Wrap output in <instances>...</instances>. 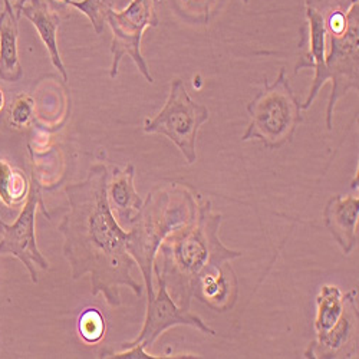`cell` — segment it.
I'll list each match as a JSON object with an SVG mask.
<instances>
[{
  "label": "cell",
  "mask_w": 359,
  "mask_h": 359,
  "mask_svg": "<svg viewBox=\"0 0 359 359\" xmlns=\"http://www.w3.org/2000/svg\"><path fill=\"white\" fill-rule=\"evenodd\" d=\"M109 172L104 164L93 165L81 183L68 184L65 194L69 212L57 230L64 236V256L74 280L89 275L93 296L104 294L109 306H121L123 286L138 297L142 285L133 278L137 264L128 252V231L112 215L107 184Z\"/></svg>",
  "instance_id": "obj_1"
},
{
  "label": "cell",
  "mask_w": 359,
  "mask_h": 359,
  "mask_svg": "<svg viewBox=\"0 0 359 359\" xmlns=\"http://www.w3.org/2000/svg\"><path fill=\"white\" fill-rule=\"evenodd\" d=\"M222 222L223 216L213 212L212 201H203L194 217L170 233L157 249L154 278L164 280L174 302L186 311L191 309L194 287L205 272L243 255L220 242Z\"/></svg>",
  "instance_id": "obj_2"
},
{
  "label": "cell",
  "mask_w": 359,
  "mask_h": 359,
  "mask_svg": "<svg viewBox=\"0 0 359 359\" xmlns=\"http://www.w3.org/2000/svg\"><path fill=\"white\" fill-rule=\"evenodd\" d=\"M197 198L200 197L184 184L157 186L148 193L128 231V252L141 269L148 297L156 294L153 266L157 249L170 233L194 217Z\"/></svg>",
  "instance_id": "obj_3"
},
{
  "label": "cell",
  "mask_w": 359,
  "mask_h": 359,
  "mask_svg": "<svg viewBox=\"0 0 359 359\" xmlns=\"http://www.w3.org/2000/svg\"><path fill=\"white\" fill-rule=\"evenodd\" d=\"M302 111L285 68L273 83L264 76L263 89L248 104L250 124L242 141H259L267 149H280L293 141L296 128L304 121Z\"/></svg>",
  "instance_id": "obj_4"
},
{
  "label": "cell",
  "mask_w": 359,
  "mask_h": 359,
  "mask_svg": "<svg viewBox=\"0 0 359 359\" xmlns=\"http://www.w3.org/2000/svg\"><path fill=\"white\" fill-rule=\"evenodd\" d=\"M210 112L203 104L196 102L189 95L184 81L174 79L164 108L154 116L144 121L147 134L165 135L183 154L187 164L197 161V135Z\"/></svg>",
  "instance_id": "obj_5"
},
{
  "label": "cell",
  "mask_w": 359,
  "mask_h": 359,
  "mask_svg": "<svg viewBox=\"0 0 359 359\" xmlns=\"http://www.w3.org/2000/svg\"><path fill=\"white\" fill-rule=\"evenodd\" d=\"M359 6L355 5L348 12L344 31L326 34L325 64L332 93L326 107V128L332 131L334 114L338 102L349 91H359Z\"/></svg>",
  "instance_id": "obj_6"
},
{
  "label": "cell",
  "mask_w": 359,
  "mask_h": 359,
  "mask_svg": "<svg viewBox=\"0 0 359 359\" xmlns=\"http://www.w3.org/2000/svg\"><path fill=\"white\" fill-rule=\"evenodd\" d=\"M105 22L112 31L109 76L115 79L123 57L130 56L145 81L153 83L154 78L141 53V41L145 29L157 27L160 23L156 12V0H131V4L121 12L111 9L107 13Z\"/></svg>",
  "instance_id": "obj_7"
},
{
  "label": "cell",
  "mask_w": 359,
  "mask_h": 359,
  "mask_svg": "<svg viewBox=\"0 0 359 359\" xmlns=\"http://www.w3.org/2000/svg\"><path fill=\"white\" fill-rule=\"evenodd\" d=\"M42 208L43 215L50 219L42 200L39 184L32 178L26 203L16 222L12 224L0 219V256H12L19 259L27 269L29 276L34 283L39 282L36 266L43 271L49 269V262L41 253L36 243V212Z\"/></svg>",
  "instance_id": "obj_8"
},
{
  "label": "cell",
  "mask_w": 359,
  "mask_h": 359,
  "mask_svg": "<svg viewBox=\"0 0 359 359\" xmlns=\"http://www.w3.org/2000/svg\"><path fill=\"white\" fill-rule=\"evenodd\" d=\"M156 280H157L158 292L153 297H148L145 320L140 335L135 339L123 344L121 348H128L140 344L147 351L149 348H153L156 341L165 331L175 326H191L198 329L200 332L205 335H212V337L217 335L215 329L208 326L200 316L193 315L190 311L180 308L174 302V299L168 293L163 279L156 278Z\"/></svg>",
  "instance_id": "obj_9"
},
{
  "label": "cell",
  "mask_w": 359,
  "mask_h": 359,
  "mask_svg": "<svg viewBox=\"0 0 359 359\" xmlns=\"http://www.w3.org/2000/svg\"><path fill=\"white\" fill-rule=\"evenodd\" d=\"M306 23L299 29V61L294 65V75L304 69H313V82L309 95L302 104V109H309L320 89L329 82L325 56H326V27L323 18L312 8H305Z\"/></svg>",
  "instance_id": "obj_10"
},
{
  "label": "cell",
  "mask_w": 359,
  "mask_h": 359,
  "mask_svg": "<svg viewBox=\"0 0 359 359\" xmlns=\"http://www.w3.org/2000/svg\"><path fill=\"white\" fill-rule=\"evenodd\" d=\"M358 290L345 294V308L339 320L316 341L309 344L305 358L334 359L358 355Z\"/></svg>",
  "instance_id": "obj_11"
},
{
  "label": "cell",
  "mask_w": 359,
  "mask_h": 359,
  "mask_svg": "<svg viewBox=\"0 0 359 359\" xmlns=\"http://www.w3.org/2000/svg\"><path fill=\"white\" fill-rule=\"evenodd\" d=\"M13 9L19 18H26L36 27L43 45L48 49L52 65L67 82L68 74L57 48V29L62 23V18L57 13L55 0H26L22 5H13Z\"/></svg>",
  "instance_id": "obj_12"
},
{
  "label": "cell",
  "mask_w": 359,
  "mask_h": 359,
  "mask_svg": "<svg viewBox=\"0 0 359 359\" xmlns=\"http://www.w3.org/2000/svg\"><path fill=\"white\" fill-rule=\"evenodd\" d=\"M359 197L337 194L327 200L323 210L326 230L331 233L344 255H349L358 241Z\"/></svg>",
  "instance_id": "obj_13"
},
{
  "label": "cell",
  "mask_w": 359,
  "mask_h": 359,
  "mask_svg": "<svg viewBox=\"0 0 359 359\" xmlns=\"http://www.w3.org/2000/svg\"><path fill=\"white\" fill-rule=\"evenodd\" d=\"M194 299L216 312H226L233 308L237 299V278L230 260L210 269L198 279Z\"/></svg>",
  "instance_id": "obj_14"
},
{
  "label": "cell",
  "mask_w": 359,
  "mask_h": 359,
  "mask_svg": "<svg viewBox=\"0 0 359 359\" xmlns=\"http://www.w3.org/2000/svg\"><path fill=\"white\" fill-rule=\"evenodd\" d=\"M134 177L135 167L130 163L124 170L115 167L112 171V178H108L107 184V197L112 215L116 216L118 223L130 227L137 220V216L144 204L135 190Z\"/></svg>",
  "instance_id": "obj_15"
},
{
  "label": "cell",
  "mask_w": 359,
  "mask_h": 359,
  "mask_svg": "<svg viewBox=\"0 0 359 359\" xmlns=\"http://www.w3.org/2000/svg\"><path fill=\"white\" fill-rule=\"evenodd\" d=\"M19 19L12 0H4L0 12V79L6 82H19L23 78L18 50Z\"/></svg>",
  "instance_id": "obj_16"
},
{
  "label": "cell",
  "mask_w": 359,
  "mask_h": 359,
  "mask_svg": "<svg viewBox=\"0 0 359 359\" xmlns=\"http://www.w3.org/2000/svg\"><path fill=\"white\" fill-rule=\"evenodd\" d=\"M345 308V294L339 287L332 285H323L316 297V316L315 332L316 337L327 332L342 316Z\"/></svg>",
  "instance_id": "obj_17"
},
{
  "label": "cell",
  "mask_w": 359,
  "mask_h": 359,
  "mask_svg": "<svg viewBox=\"0 0 359 359\" xmlns=\"http://www.w3.org/2000/svg\"><path fill=\"white\" fill-rule=\"evenodd\" d=\"M29 184L25 174L15 170L8 161L0 160V201L8 207L18 205L26 198Z\"/></svg>",
  "instance_id": "obj_18"
},
{
  "label": "cell",
  "mask_w": 359,
  "mask_h": 359,
  "mask_svg": "<svg viewBox=\"0 0 359 359\" xmlns=\"http://www.w3.org/2000/svg\"><path fill=\"white\" fill-rule=\"evenodd\" d=\"M116 0H67L64 5L72 6L82 12L93 23L97 35L104 32L107 13L115 8Z\"/></svg>",
  "instance_id": "obj_19"
},
{
  "label": "cell",
  "mask_w": 359,
  "mask_h": 359,
  "mask_svg": "<svg viewBox=\"0 0 359 359\" xmlns=\"http://www.w3.org/2000/svg\"><path fill=\"white\" fill-rule=\"evenodd\" d=\"M78 331L86 344L100 342L107 331V323L102 313L95 308L83 311L78 319Z\"/></svg>",
  "instance_id": "obj_20"
},
{
  "label": "cell",
  "mask_w": 359,
  "mask_h": 359,
  "mask_svg": "<svg viewBox=\"0 0 359 359\" xmlns=\"http://www.w3.org/2000/svg\"><path fill=\"white\" fill-rule=\"evenodd\" d=\"M355 5L358 0H305V8L315 9L323 20L337 13L346 15Z\"/></svg>",
  "instance_id": "obj_21"
},
{
  "label": "cell",
  "mask_w": 359,
  "mask_h": 359,
  "mask_svg": "<svg viewBox=\"0 0 359 359\" xmlns=\"http://www.w3.org/2000/svg\"><path fill=\"white\" fill-rule=\"evenodd\" d=\"M34 115V101L31 97H19L11 108V123L16 128H22L29 124Z\"/></svg>",
  "instance_id": "obj_22"
},
{
  "label": "cell",
  "mask_w": 359,
  "mask_h": 359,
  "mask_svg": "<svg viewBox=\"0 0 359 359\" xmlns=\"http://www.w3.org/2000/svg\"><path fill=\"white\" fill-rule=\"evenodd\" d=\"M5 104H6V100H5V94L2 89H0V112H2V109L5 108Z\"/></svg>",
  "instance_id": "obj_23"
},
{
  "label": "cell",
  "mask_w": 359,
  "mask_h": 359,
  "mask_svg": "<svg viewBox=\"0 0 359 359\" xmlns=\"http://www.w3.org/2000/svg\"><path fill=\"white\" fill-rule=\"evenodd\" d=\"M242 2H243L245 5H249V4H250V0H242Z\"/></svg>",
  "instance_id": "obj_24"
}]
</instances>
